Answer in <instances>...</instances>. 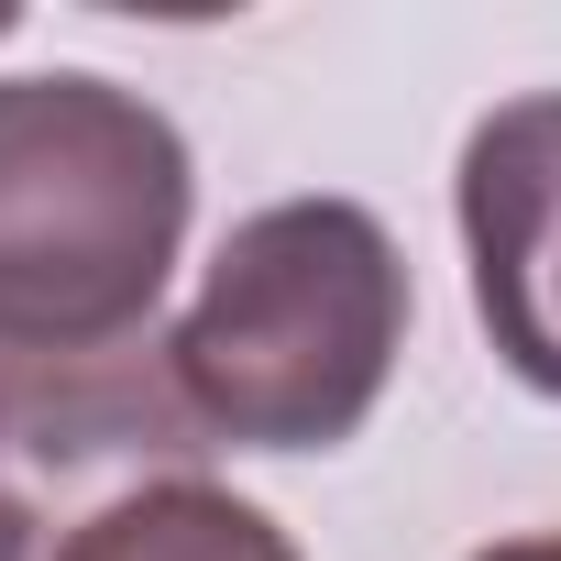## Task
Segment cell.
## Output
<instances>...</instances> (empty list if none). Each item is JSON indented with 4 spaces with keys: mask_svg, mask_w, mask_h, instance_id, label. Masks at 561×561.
Returning a JSON list of instances; mask_svg holds the SVG:
<instances>
[{
    "mask_svg": "<svg viewBox=\"0 0 561 561\" xmlns=\"http://www.w3.org/2000/svg\"><path fill=\"white\" fill-rule=\"evenodd\" d=\"M176 386L231 451H342L397 353H408V264L364 198H275L231 220L187 320L165 331Z\"/></svg>",
    "mask_w": 561,
    "mask_h": 561,
    "instance_id": "cell-1",
    "label": "cell"
},
{
    "mask_svg": "<svg viewBox=\"0 0 561 561\" xmlns=\"http://www.w3.org/2000/svg\"><path fill=\"white\" fill-rule=\"evenodd\" d=\"M198 209L187 133L89 67L0 78V342H133Z\"/></svg>",
    "mask_w": 561,
    "mask_h": 561,
    "instance_id": "cell-2",
    "label": "cell"
},
{
    "mask_svg": "<svg viewBox=\"0 0 561 561\" xmlns=\"http://www.w3.org/2000/svg\"><path fill=\"white\" fill-rule=\"evenodd\" d=\"M220 440L198 430L176 353L133 342H0V561H67L111 506L198 484Z\"/></svg>",
    "mask_w": 561,
    "mask_h": 561,
    "instance_id": "cell-3",
    "label": "cell"
},
{
    "mask_svg": "<svg viewBox=\"0 0 561 561\" xmlns=\"http://www.w3.org/2000/svg\"><path fill=\"white\" fill-rule=\"evenodd\" d=\"M462 253L495 364L561 397V89L506 100L462 144Z\"/></svg>",
    "mask_w": 561,
    "mask_h": 561,
    "instance_id": "cell-4",
    "label": "cell"
},
{
    "mask_svg": "<svg viewBox=\"0 0 561 561\" xmlns=\"http://www.w3.org/2000/svg\"><path fill=\"white\" fill-rule=\"evenodd\" d=\"M67 561H298V539L231 484H154L111 506Z\"/></svg>",
    "mask_w": 561,
    "mask_h": 561,
    "instance_id": "cell-5",
    "label": "cell"
},
{
    "mask_svg": "<svg viewBox=\"0 0 561 561\" xmlns=\"http://www.w3.org/2000/svg\"><path fill=\"white\" fill-rule=\"evenodd\" d=\"M473 561H561V528H528V539H495V550H473Z\"/></svg>",
    "mask_w": 561,
    "mask_h": 561,
    "instance_id": "cell-6",
    "label": "cell"
}]
</instances>
